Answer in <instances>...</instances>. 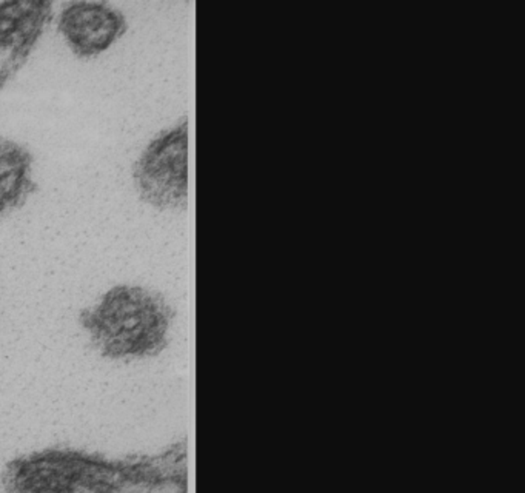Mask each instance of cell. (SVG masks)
Segmentation results:
<instances>
[{
	"mask_svg": "<svg viewBox=\"0 0 525 493\" xmlns=\"http://www.w3.org/2000/svg\"><path fill=\"white\" fill-rule=\"evenodd\" d=\"M31 187L30 154L14 140L0 138V216L20 207Z\"/></svg>",
	"mask_w": 525,
	"mask_h": 493,
	"instance_id": "obj_5",
	"label": "cell"
},
{
	"mask_svg": "<svg viewBox=\"0 0 525 493\" xmlns=\"http://www.w3.org/2000/svg\"><path fill=\"white\" fill-rule=\"evenodd\" d=\"M174 310L160 293L134 284L114 285L80 313V325L105 359L133 362L160 355L170 344Z\"/></svg>",
	"mask_w": 525,
	"mask_h": 493,
	"instance_id": "obj_2",
	"label": "cell"
},
{
	"mask_svg": "<svg viewBox=\"0 0 525 493\" xmlns=\"http://www.w3.org/2000/svg\"><path fill=\"white\" fill-rule=\"evenodd\" d=\"M59 28L76 54L93 57L106 51L123 34L125 19L108 3L74 2L62 11Z\"/></svg>",
	"mask_w": 525,
	"mask_h": 493,
	"instance_id": "obj_4",
	"label": "cell"
},
{
	"mask_svg": "<svg viewBox=\"0 0 525 493\" xmlns=\"http://www.w3.org/2000/svg\"><path fill=\"white\" fill-rule=\"evenodd\" d=\"M190 125L182 120L157 134L134 168L139 195L150 205L174 210L187 204L190 191Z\"/></svg>",
	"mask_w": 525,
	"mask_h": 493,
	"instance_id": "obj_3",
	"label": "cell"
},
{
	"mask_svg": "<svg viewBox=\"0 0 525 493\" xmlns=\"http://www.w3.org/2000/svg\"><path fill=\"white\" fill-rule=\"evenodd\" d=\"M3 493H188L185 441L148 453L111 456L68 447L34 450L11 459Z\"/></svg>",
	"mask_w": 525,
	"mask_h": 493,
	"instance_id": "obj_1",
	"label": "cell"
}]
</instances>
